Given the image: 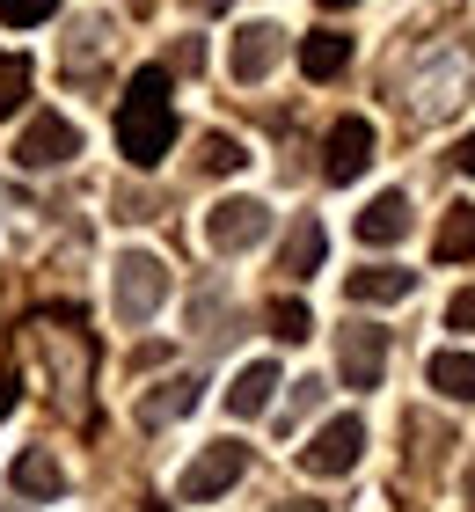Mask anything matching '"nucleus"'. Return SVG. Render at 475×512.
Listing matches in <instances>:
<instances>
[{
    "label": "nucleus",
    "instance_id": "17",
    "mask_svg": "<svg viewBox=\"0 0 475 512\" xmlns=\"http://www.w3.org/2000/svg\"><path fill=\"white\" fill-rule=\"evenodd\" d=\"M432 388L446 395V403H475V352H432Z\"/></svg>",
    "mask_w": 475,
    "mask_h": 512
},
{
    "label": "nucleus",
    "instance_id": "30",
    "mask_svg": "<svg viewBox=\"0 0 475 512\" xmlns=\"http://www.w3.org/2000/svg\"><path fill=\"white\" fill-rule=\"evenodd\" d=\"M139 512H169V505H161V498H147V505H139Z\"/></svg>",
    "mask_w": 475,
    "mask_h": 512
},
{
    "label": "nucleus",
    "instance_id": "22",
    "mask_svg": "<svg viewBox=\"0 0 475 512\" xmlns=\"http://www.w3.org/2000/svg\"><path fill=\"white\" fill-rule=\"evenodd\" d=\"M44 15H59V0H0V22H8V30H30Z\"/></svg>",
    "mask_w": 475,
    "mask_h": 512
},
{
    "label": "nucleus",
    "instance_id": "8",
    "mask_svg": "<svg viewBox=\"0 0 475 512\" xmlns=\"http://www.w3.org/2000/svg\"><path fill=\"white\" fill-rule=\"evenodd\" d=\"M278 59H285V30H278V22H242V30H234L227 66H234V81H242V88L271 81V66H278Z\"/></svg>",
    "mask_w": 475,
    "mask_h": 512
},
{
    "label": "nucleus",
    "instance_id": "2",
    "mask_svg": "<svg viewBox=\"0 0 475 512\" xmlns=\"http://www.w3.org/2000/svg\"><path fill=\"white\" fill-rule=\"evenodd\" d=\"M169 300V264L154 249H125L117 256V322H154V308Z\"/></svg>",
    "mask_w": 475,
    "mask_h": 512
},
{
    "label": "nucleus",
    "instance_id": "28",
    "mask_svg": "<svg viewBox=\"0 0 475 512\" xmlns=\"http://www.w3.org/2000/svg\"><path fill=\"white\" fill-rule=\"evenodd\" d=\"M271 512H322V505H271Z\"/></svg>",
    "mask_w": 475,
    "mask_h": 512
},
{
    "label": "nucleus",
    "instance_id": "6",
    "mask_svg": "<svg viewBox=\"0 0 475 512\" xmlns=\"http://www.w3.org/2000/svg\"><path fill=\"white\" fill-rule=\"evenodd\" d=\"M359 454H366V425L359 417H329V425L300 447V469L307 476H344V469H359Z\"/></svg>",
    "mask_w": 475,
    "mask_h": 512
},
{
    "label": "nucleus",
    "instance_id": "29",
    "mask_svg": "<svg viewBox=\"0 0 475 512\" xmlns=\"http://www.w3.org/2000/svg\"><path fill=\"white\" fill-rule=\"evenodd\" d=\"M190 8H205V15H212V8H227V0H190Z\"/></svg>",
    "mask_w": 475,
    "mask_h": 512
},
{
    "label": "nucleus",
    "instance_id": "1",
    "mask_svg": "<svg viewBox=\"0 0 475 512\" xmlns=\"http://www.w3.org/2000/svg\"><path fill=\"white\" fill-rule=\"evenodd\" d=\"M176 147V110H169V66H139L125 88V110H117V154L132 169H154L161 154Z\"/></svg>",
    "mask_w": 475,
    "mask_h": 512
},
{
    "label": "nucleus",
    "instance_id": "20",
    "mask_svg": "<svg viewBox=\"0 0 475 512\" xmlns=\"http://www.w3.org/2000/svg\"><path fill=\"white\" fill-rule=\"evenodd\" d=\"M30 96V59H15V52H0V118Z\"/></svg>",
    "mask_w": 475,
    "mask_h": 512
},
{
    "label": "nucleus",
    "instance_id": "32",
    "mask_svg": "<svg viewBox=\"0 0 475 512\" xmlns=\"http://www.w3.org/2000/svg\"><path fill=\"white\" fill-rule=\"evenodd\" d=\"M0 512H15V505H0Z\"/></svg>",
    "mask_w": 475,
    "mask_h": 512
},
{
    "label": "nucleus",
    "instance_id": "11",
    "mask_svg": "<svg viewBox=\"0 0 475 512\" xmlns=\"http://www.w3.org/2000/svg\"><path fill=\"white\" fill-rule=\"evenodd\" d=\"M344 293L366 300V308H388V300H410V293H417V271H402V264H366V271L344 278Z\"/></svg>",
    "mask_w": 475,
    "mask_h": 512
},
{
    "label": "nucleus",
    "instance_id": "21",
    "mask_svg": "<svg viewBox=\"0 0 475 512\" xmlns=\"http://www.w3.org/2000/svg\"><path fill=\"white\" fill-rule=\"evenodd\" d=\"M271 330H278L285 344H300L307 330H315V315H307V308H300V300H271Z\"/></svg>",
    "mask_w": 475,
    "mask_h": 512
},
{
    "label": "nucleus",
    "instance_id": "19",
    "mask_svg": "<svg viewBox=\"0 0 475 512\" xmlns=\"http://www.w3.org/2000/svg\"><path fill=\"white\" fill-rule=\"evenodd\" d=\"M198 161H205V176H242V169H249V147H242L234 132H205Z\"/></svg>",
    "mask_w": 475,
    "mask_h": 512
},
{
    "label": "nucleus",
    "instance_id": "14",
    "mask_svg": "<svg viewBox=\"0 0 475 512\" xmlns=\"http://www.w3.org/2000/svg\"><path fill=\"white\" fill-rule=\"evenodd\" d=\"M271 388H278V366L271 359H249L242 374H234V388H227V410L234 417H264L271 410Z\"/></svg>",
    "mask_w": 475,
    "mask_h": 512
},
{
    "label": "nucleus",
    "instance_id": "12",
    "mask_svg": "<svg viewBox=\"0 0 475 512\" xmlns=\"http://www.w3.org/2000/svg\"><path fill=\"white\" fill-rule=\"evenodd\" d=\"M402 235H410V198H402V191H380L366 213H359V242H366V249H388V242H402Z\"/></svg>",
    "mask_w": 475,
    "mask_h": 512
},
{
    "label": "nucleus",
    "instance_id": "13",
    "mask_svg": "<svg viewBox=\"0 0 475 512\" xmlns=\"http://www.w3.org/2000/svg\"><path fill=\"white\" fill-rule=\"evenodd\" d=\"M8 483H15L22 498H59V491H66V469H59V461L44 454V447H30V454H15V461H8Z\"/></svg>",
    "mask_w": 475,
    "mask_h": 512
},
{
    "label": "nucleus",
    "instance_id": "18",
    "mask_svg": "<svg viewBox=\"0 0 475 512\" xmlns=\"http://www.w3.org/2000/svg\"><path fill=\"white\" fill-rule=\"evenodd\" d=\"M439 264H468V256H475V205H461V213H446L439 220Z\"/></svg>",
    "mask_w": 475,
    "mask_h": 512
},
{
    "label": "nucleus",
    "instance_id": "16",
    "mask_svg": "<svg viewBox=\"0 0 475 512\" xmlns=\"http://www.w3.org/2000/svg\"><path fill=\"white\" fill-rule=\"evenodd\" d=\"M344 66H351V37L344 30H315V37L300 44V74L307 81H337Z\"/></svg>",
    "mask_w": 475,
    "mask_h": 512
},
{
    "label": "nucleus",
    "instance_id": "7",
    "mask_svg": "<svg viewBox=\"0 0 475 512\" xmlns=\"http://www.w3.org/2000/svg\"><path fill=\"white\" fill-rule=\"evenodd\" d=\"M380 366H388V330L344 322V330H337V374H344V388H380Z\"/></svg>",
    "mask_w": 475,
    "mask_h": 512
},
{
    "label": "nucleus",
    "instance_id": "5",
    "mask_svg": "<svg viewBox=\"0 0 475 512\" xmlns=\"http://www.w3.org/2000/svg\"><path fill=\"white\" fill-rule=\"evenodd\" d=\"M264 227H271V205L264 198H220L205 213V249H220V256H242L264 242Z\"/></svg>",
    "mask_w": 475,
    "mask_h": 512
},
{
    "label": "nucleus",
    "instance_id": "15",
    "mask_svg": "<svg viewBox=\"0 0 475 512\" xmlns=\"http://www.w3.org/2000/svg\"><path fill=\"white\" fill-rule=\"evenodd\" d=\"M322 249H329L322 220H293V235H285V249H278V271L285 278H315L322 271Z\"/></svg>",
    "mask_w": 475,
    "mask_h": 512
},
{
    "label": "nucleus",
    "instance_id": "23",
    "mask_svg": "<svg viewBox=\"0 0 475 512\" xmlns=\"http://www.w3.org/2000/svg\"><path fill=\"white\" fill-rule=\"evenodd\" d=\"M198 66H205V44H198V37H183L176 52H169V74H198Z\"/></svg>",
    "mask_w": 475,
    "mask_h": 512
},
{
    "label": "nucleus",
    "instance_id": "3",
    "mask_svg": "<svg viewBox=\"0 0 475 512\" xmlns=\"http://www.w3.org/2000/svg\"><path fill=\"white\" fill-rule=\"evenodd\" d=\"M242 476H249V447H242V439H212V447H205V454L183 469V483H176V491H183V505H205V498L234 491Z\"/></svg>",
    "mask_w": 475,
    "mask_h": 512
},
{
    "label": "nucleus",
    "instance_id": "24",
    "mask_svg": "<svg viewBox=\"0 0 475 512\" xmlns=\"http://www.w3.org/2000/svg\"><path fill=\"white\" fill-rule=\"evenodd\" d=\"M446 322H454V330H475V293H454V308H446Z\"/></svg>",
    "mask_w": 475,
    "mask_h": 512
},
{
    "label": "nucleus",
    "instance_id": "4",
    "mask_svg": "<svg viewBox=\"0 0 475 512\" xmlns=\"http://www.w3.org/2000/svg\"><path fill=\"white\" fill-rule=\"evenodd\" d=\"M81 154V132L59 110H30V125L15 132V169H66Z\"/></svg>",
    "mask_w": 475,
    "mask_h": 512
},
{
    "label": "nucleus",
    "instance_id": "10",
    "mask_svg": "<svg viewBox=\"0 0 475 512\" xmlns=\"http://www.w3.org/2000/svg\"><path fill=\"white\" fill-rule=\"evenodd\" d=\"M198 395H205V381H190V374H176V381H161V388H147V395H139V425H147V432H161V425H176L183 410H198Z\"/></svg>",
    "mask_w": 475,
    "mask_h": 512
},
{
    "label": "nucleus",
    "instance_id": "31",
    "mask_svg": "<svg viewBox=\"0 0 475 512\" xmlns=\"http://www.w3.org/2000/svg\"><path fill=\"white\" fill-rule=\"evenodd\" d=\"M322 8H351V0H322Z\"/></svg>",
    "mask_w": 475,
    "mask_h": 512
},
{
    "label": "nucleus",
    "instance_id": "26",
    "mask_svg": "<svg viewBox=\"0 0 475 512\" xmlns=\"http://www.w3.org/2000/svg\"><path fill=\"white\" fill-rule=\"evenodd\" d=\"M461 512H475V461H468V476H461Z\"/></svg>",
    "mask_w": 475,
    "mask_h": 512
},
{
    "label": "nucleus",
    "instance_id": "27",
    "mask_svg": "<svg viewBox=\"0 0 475 512\" xmlns=\"http://www.w3.org/2000/svg\"><path fill=\"white\" fill-rule=\"evenodd\" d=\"M454 161H461V169H468V176H475V132H468V139H461V154H454Z\"/></svg>",
    "mask_w": 475,
    "mask_h": 512
},
{
    "label": "nucleus",
    "instance_id": "25",
    "mask_svg": "<svg viewBox=\"0 0 475 512\" xmlns=\"http://www.w3.org/2000/svg\"><path fill=\"white\" fill-rule=\"evenodd\" d=\"M315 395H322V381H300V388H293V410H285V417H307V410H315Z\"/></svg>",
    "mask_w": 475,
    "mask_h": 512
},
{
    "label": "nucleus",
    "instance_id": "9",
    "mask_svg": "<svg viewBox=\"0 0 475 512\" xmlns=\"http://www.w3.org/2000/svg\"><path fill=\"white\" fill-rule=\"evenodd\" d=\"M366 161H373V125L366 118H344L337 132H329V147H322V176L329 183H359Z\"/></svg>",
    "mask_w": 475,
    "mask_h": 512
}]
</instances>
